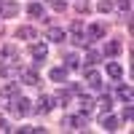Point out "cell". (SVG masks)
<instances>
[{"mask_svg": "<svg viewBox=\"0 0 134 134\" xmlns=\"http://www.w3.org/2000/svg\"><path fill=\"white\" fill-rule=\"evenodd\" d=\"M8 110H11L14 115H27L32 107H30V99H27V97H19V94H16V97H11Z\"/></svg>", "mask_w": 134, "mask_h": 134, "instance_id": "cell-1", "label": "cell"}, {"mask_svg": "<svg viewBox=\"0 0 134 134\" xmlns=\"http://www.w3.org/2000/svg\"><path fill=\"white\" fill-rule=\"evenodd\" d=\"M16 78H19V83H27V86H38V83H40V81H38V70H35V67H30V70H21V67H19Z\"/></svg>", "mask_w": 134, "mask_h": 134, "instance_id": "cell-2", "label": "cell"}, {"mask_svg": "<svg viewBox=\"0 0 134 134\" xmlns=\"http://www.w3.org/2000/svg\"><path fill=\"white\" fill-rule=\"evenodd\" d=\"M86 124H88V110H81L78 115L70 118V129H83Z\"/></svg>", "mask_w": 134, "mask_h": 134, "instance_id": "cell-3", "label": "cell"}, {"mask_svg": "<svg viewBox=\"0 0 134 134\" xmlns=\"http://www.w3.org/2000/svg\"><path fill=\"white\" fill-rule=\"evenodd\" d=\"M30 54H32V59H38V62H43L48 57V48H46V43H32V48H30Z\"/></svg>", "mask_w": 134, "mask_h": 134, "instance_id": "cell-4", "label": "cell"}, {"mask_svg": "<svg viewBox=\"0 0 134 134\" xmlns=\"http://www.w3.org/2000/svg\"><path fill=\"white\" fill-rule=\"evenodd\" d=\"M16 14H19V3L5 0V3H3V11H0V16H3V19H11V16H16Z\"/></svg>", "mask_w": 134, "mask_h": 134, "instance_id": "cell-5", "label": "cell"}, {"mask_svg": "<svg viewBox=\"0 0 134 134\" xmlns=\"http://www.w3.org/2000/svg\"><path fill=\"white\" fill-rule=\"evenodd\" d=\"M48 75H51L54 83H67V67H54Z\"/></svg>", "mask_w": 134, "mask_h": 134, "instance_id": "cell-6", "label": "cell"}, {"mask_svg": "<svg viewBox=\"0 0 134 134\" xmlns=\"http://www.w3.org/2000/svg\"><path fill=\"white\" fill-rule=\"evenodd\" d=\"M86 81L91 88H102V75H99L97 70H86Z\"/></svg>", "mask_w": 134, "mask_h": 134, "instance_id": "cell-7", "label": "cell"}, {"mask_svg": "<svg viewBox=\"0 0 134 134\" xmlns=\"http://www.w3.org/2000/svg\"><path fill=\"white\" fill-rule=\"evenodd\" d=\"M46 38H48V40H54V43H62V40H67V32H64L62 27H51Z\"/></svg>", "mask_w": 134, "mask_h": 134, "instance_id": "cell-8", "label": "cell"}, {"mask_svg": "<svg viewBox=\"0 0 134 134\" xmlns=\"http://www.w3.org/2000/svg\"><path fill=\"white\" fill-rule=\"evenodd\" d=\"M51 107H54V97H40V99H38V105H35L38 113H48Z\"/></svg>", "mask_w": 134, "mask_h": 134, "instance_id": "cell-9", "label": "cell"}, {"mask_svg": "<svg viewBox=\"0 0 134 134\" xmlns=\"http://www.w3.org/2000/svg\"><path fill=\"white\" fill-rule=\"evenodd\" d=\"M16 94H19V83H5L3 88H0V97H5V99L16 97Z\"/></svg>", "mask_w": 134, "mask_h": 134, "instance_id": "cell-10", "label": "cell"}, {"mask_svg": "<svg viewBox=\"0 0 134 134\" xmlns=\"http://www.w3.org/2000/svg\"><path fill=\"white\" fill-rule=\"evenodd\" d=\"M102 126H105V131H115L118 129V121L110 115V113H102Z\"/></svg>", "mask_w": 134, "mask_h": 134, "instance_id": "cell-11", "label": "cell"}, {"mask_svg": "<svg viewBox=\"0 0 134 134\" xmlns=\"http://www.w3.org/2000/svg\"><path fill=\"white\" fill-rule=\"evenodd\" d=\"M121 48H124V46H121L118 40H110V43H105V54H107V57H115V54H121Z\"/></svg>", "mask_w": 134, "mask_h": 134, "instance_id": "cell-12", "label": "cell"}, {"mask_svg": "<svg viewBox=\"0 0 134 134\" xmlns=\"http://www.w3.org/2000/svg\"><path fill=\"white\" fill-rule=\"evenodd\" d=\"M107 75H110V78H115V81H118V78L124 75V67H121V64H115V62H110V64H107Z\"/></svg>", "mask_w": 134, "mask_h": 134, "instance_id": "cell-13", "label": "cell"}, {"mask_svg": "<svg viewBox=\"0 0 134 134\" xmlns=\"http://www.w3.org/2000/svg\"><path fill=\"white\" fill-rule=\"evenodd\" d=\"M16 38H21V40H32V38H35V30H32V27H19V30H16Z\"/></svg>", "mask_w": 134, "mask_h": 134, "instance_id": "cell-14", "label": "cell"}, {"mask_svg": "<svg viewBox=\"0 0 134 134\" xmlns=\"http://www.w3.org/2000/svg\"><path fill=\"white\" fill-rule=\"evenodd\" d=\"M27 11H30V16H40V19H43V14H46V8H43L40 3H30Z\"/></svg>", "mask_w": 134, "mask_h": 134, "instance_id": "cell-15", "label": "cell"}, {"mask_svg": "<svg viewBox=\"0 0 134 134\" xmlns=\"http://www.w3.org/2000/svg\"><path fill=\"white\" fill-rule=\"evenodd\" d=\"M118 97L124 99V102H131V97H134L131 94V86H118Z\"/></svg>", "mask_w": 134, "mask_h": 134, "instance_id": "cell-16", "label": "cell"}, {"mask_svg": "<svg viewBox=\"0 0 134 134\" xmlns=\"http://www.w3.org/2000/svg\"><path fill=\"white\" fill-rule=\"evenodd\" d=\"M97 105H99V110H102V113H110V107H113V99H110V97L105 94V97H102V99H99V102H97Z\"/></svg>", "mask_w": 134, "mask_h": 134, "instance_id": "cell-17", "label": "cell"}, {"mask_svg": "<svg viewBox=\"0 0 134 134\" xmlns=\"http://www.w3.org/2000/svg\"><path fill=\"white\" fill-rule=\"evenodd\" d=\"M99 59H102V54H99V51H88V54H86V64H88V67L97 64Z\"/></svg>", "mask_w": 134, "mask_h": 134, "instance_id": "cell-18", "label": "cell"}, {"mask_svg": "<svg viewBox=\"0 0 134 134\" xmlns=\"http://www.w3.org/2000/svg\"><path fill=\"white\" fill-rule=\"evenodd\" d=\"M64 62H67V70H75V67L81 64V59H78L75 54H67V59H64Z\"/></svg>", "mask_w": 134, "mask_h": 134, "instance_id": "cell-19", "label": "cell"}, {"mask_svg": "<svg viewBox=\"0 0 134 134\" xmlns=\"http://www.w3.org/2000/svg\"><path fill=\"white\" fill-rule=\"evenodd\" d=\"M67 99H70V91H59L57 97H54V102H57V105H62V107H64V105H67Z\"/></svg>", "mask_w": 134, "mask_h": 134, "instance_id": "cell-20", "label": "cell"}, {"mask_svg": "<svg viewBox=\"0 0 134 134\" xmlns=\"http://www.w3.org/2000/svg\"><path fill=\"white\" fill-rule=\"evenodd\" d=\"M91 107H94V99L86 97V94H81V110H91Z\"/></svg>", "mask_w": 134, "mask_h": 134, "instance_id": "cell-21", "label": "cell"}, {"mask_svg": "<svg viewBox=\"0 0 134 134\" xmlns=\"http://www.w3.org/2000/svg\"><path fill=\"white\" fill-rule=\"evenodd\" d=\"M48 5H51L54 11H64V8H67V3H64V0H48Z\"/></svg>", "mask_w": 134, "mask_h": 134, "instance_id": "cell-22", "label": "cell"}, {"mask_svg": "<svg viewBox=\"0 0 134 134\" xmlns=\"http://www.w3.org/2000/svg\"><path fill=\"white\" fill-rule=\"evenodd\" d=\"M134 118V110H131V102H126V107H124V121H131Z\"/></svg>", "mask_w": 134, "mask_h": 134, "instance_id": "cell-23", "label": "cell"}, {"mask_svg": "<svg viewBox=\"0 0 134 134\" xmlns=\"http://www.w3.org/2000/svg\"><path fill=\"white\" fill-rule=\"evenodd\" d=\"M70 32H72V35H81V32H83V24H81V21H72Z\"/></svg>", "mask_w": 134, "mask_h": 134, "instance_id": "cell-24", "label": "cell"}, {"mask_svg": "<svg viewBox=\"0 0 134 134\" xmlns=\"http://www.w3.org/2000/svg\"><path fill=\"white\" fill-rule=\"evenodd\" d=\"M110 8H113L110 0H99V11H102V14H105V11H110Z\"/></svg>", "mask_w": 134, "mask_h": 134, "instance_id": "cell-25", "label": "cell"}, {"mask_svg": "<svg viewBox=\"0 0 134 134\" xmlns=\"http://www.w3.org/2000/svg\"><path fill=\"white\" fill-rule=\"evenodd\" d=\"M118 8H121V11H129V8H131V0H118Z\"/></svg>", "mask_w": 134, "mask_h": 134, "instance_id": "cell-26", "label": "cell"}, {"mask_svg": "<svg viewBox=\"0 0 134 134\" xmlns=\"http://www.w3.org/2000/svg\"><path fill=\"white\" fill-rule=\"evenodd\" d=\"M67 91H70V94H83V88H81V86H78V83H72L70 88H67Z\"/></svg>", "mask_w": 134, "mask_h": 134, "instance_id": "cell-27", "label": "cell"}, {"mask_svg": "<svg viewBox=\"0 0 134 134\" xmlns=\"http://www.w3.org/2000/svg\"><path fill=\"white\" fill-rule=\"evenodd\" d=\"M0 131H11V126H8V121H5V118H0Z\"/></svg>", "mask_w": 134, "mask_h": 134, "instance_id": "cell-28", "label": "cell"}, {"mask_svg": "<svg viewBox=\"0 0 134 134\" xmlns=\"http://www.w3.org/2000/svg\"><path fill=\"white\" fill-rule=\"evenodd\" d=\"M78 11H81V14H86V11H88V3H86V0H81V3H78Z\"/></svg>", "mask_w": 134, "mask_h": 134, "instance_id": "cell-29", "label": "cell"}, {"mask_svg": "<svg viewBox=\"0 0 134 134\" xmlns=\"http://www.w3.org/2000/svg\"><path fill=\"white\" fill-rule=\"evenodd\" d=\"M3 3H5V0H0V11H3Z\"/></svg>", "mask_w": 134, "mask_h": 134, "instance_id": "cell-30", "label": "cell"}]
</instances>
